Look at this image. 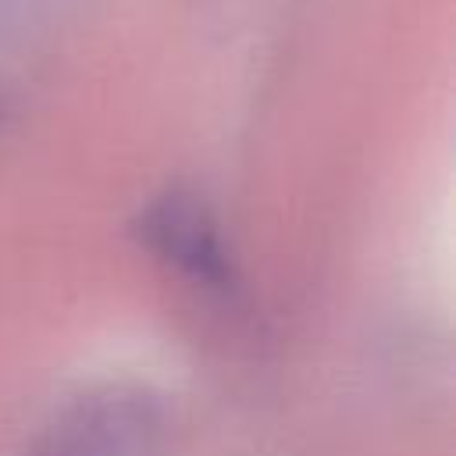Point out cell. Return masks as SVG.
<instances>
[{
    "label": "cell",
    "mask_w": 456,
    "mask_h": 456,
    "mask_svg": "<svg viewBox=\"0 0 456 456\" xmlns=\"http://www.w3.org/2000/svg\"><path fill=\"white\" fill-rule=\"evenodd\" d=\"M142 246L175 267L182 278L203 289H228L235 278L232 253L214 210L185 189H164L153 196L135 221Z\"/></svg>",
    "instance_id": "7a4b0ae2"
},
{
    "label": "cell",
    "mask_w": 456,
    "mask_h": 456,
    "mask_svg": "<svg viewBox=\"0 0 456 456\" xmlns=\"http://www.w3.org/2000/svg\"><path fill=\"white\" fill-rule=\"evenodd\" d=\"M4 114H7V100H4V86H0V125H4Z\"/></svg>",
    "instance_id": "3957f363"
},
{
    "label": "cell",
    "mask_w": 456,
    "mask_h": 456,
    "mask_svg": "<svg viewBox=\"0 0 456 456\" xmlns=\"http://www.w3.org/2000/svg\"><path fill=\"white\" fill-rule=\"evenodd\" d=\"M164 431L160 399L139 385H96L57 406L25 456H146Z\"/></svg>",
    "instance_id": "6da1fadb"
}]
</instances>
